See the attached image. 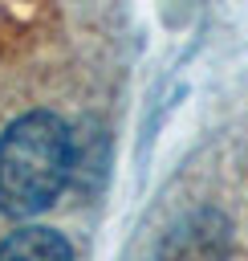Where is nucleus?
<instances>
[{
  "mask_svg": "<svg viewBox=\"0 0 248 261\" xmlns=\"http://www.w3.org/2000/svg\"><path fill=\"white\" fill-rule=\"evenodd\" d=\"M77 163L73 130L53 110H28L0 135V212L28 220L69 184Z\"/></svg>",
  "mask_w": 248,
  "mask_h": 261,
  "instance_id": "f257e3e1",
  "label": "nucleus"
},
{
  "mask_svg": "<svg viewBox=\"0 0 248 261\" xmlns=\"http://www.w3.org/2000/svg\"><path fill=\"white\" fill-rule=\"evenodd\" d=\"M224 257H228V220L215 208H195L159 241L150 261H224Z\"/></svg>",
  "mask_w": 248,
  "mask_h": 261,
  "instance_id": "f03ea898",
  "label": "nucleus"
},
{
  "mask_svg": "<svg viewBox=\"0 0 248 261\" xmlns=\"http://www.w3.org/2000/svg\"><path fill=\"white\" fill-rule=\"evenodd\" d=\"M0 261H73V249L57 228L24 224L0 241Z\"/></svg>",
  "mask_w": 248,
  "mask_h": 261,
  "instance_id": "7ed1b4c3",
  "label": "nucleus"
}]
</instances>
